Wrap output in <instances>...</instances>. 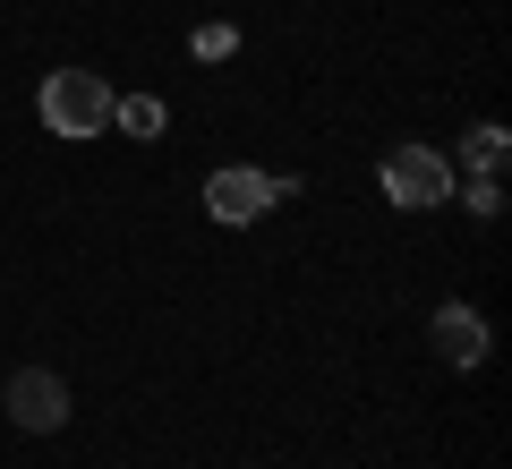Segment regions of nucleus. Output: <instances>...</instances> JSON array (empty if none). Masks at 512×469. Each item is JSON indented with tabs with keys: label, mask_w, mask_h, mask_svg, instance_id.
<instances>
[{
	"label": "nucleus",
	"mask_w": 512,
	"mask_h": 469,
	"mask_svg": "<svg viewBox=\"0 0 512 469\" xmlns=\"http://www.w3.org/2000/svg\"><path fill=\"white\" fill-rule=\"evenodd\" d=\"M111 103H120V94H111L94 69H52V77H43V94H35V111H43L52 137H103Z\"/></svg>",
	"instance_id": "nucleus-1"
},
{
	"label": "nucleus",
	"mask_w": 512,
	"mask_h": 469,
	"mask_svg": "<svg viewBox=\"0 0 512 469\" xmlns=\"http://www.w3.org/2000/svg\"><path fill=\"white\" fill-rule=\"evenodd\" d=\"M376 188L402 205V214H427V205H453V163H444L436 145H393L376 163Z\"/></svg>",
	"instance_id": "nucleus-2"
},
{
	"label": "nucleus",
	"mask_w": 512,
	"mask_h": 469,
	"mask_svg": "<svg viewBox=\"0 0 512 469\" xmlns=\"http://www.w3.org/2000/svg\"><path fill=\"white\" fill-rule=\"evenodd\" d=\"M0 410L18 418L26 435H60V427H69V384H60L52 367H18L9 393H0Z\"/></svg>",
	"instance_id": "nucleus-3"
},
{
	"label": "nucleus",
	"mask_w": 512,
	"mask_h": 469,
	"mask_svg": "<svg viewBox=\"0 0 512 469\" xmlns=\"http://www.w3.org/2000/svg\"><path fill=\"white\" fill-rule=\"evenodd\" d=\"M274 171H248V163H231V171H214V180H205V214L214 222H256V214H274Z\"/></svg>",
	"instance_id": "nucleus-4"
},
{
	"label": "nucleus",
	"mask_w": 512,
	"mask_h": 469,
	"mask_svg": "<svg viewBox=\"0 0 512 469\" xmlns=\"http://www.w3.org/2000/svg\"><path fill=\"white\" fill-rule=\"evenodd\" d=\"M427 342H436V359L444 367H478V359H487V316H478V307H461V299H444L436 307V316H427Z\"/></svg>",
	"instance_id": "nucleus-5"
},
{
	"label": "nucleus",
	"mask_w": 512,
	"mask_h": 469,
	"mask_svg": "<svg viewBox=\"0 0 512 469\" xmlns=\"http://www.w3.org/2000/svg\"><path fill=\"white\" fill-rule=\"evenodd\" d=\"M504 154H512V128L504 120H478L470 137H461V163H470V171H504Z\"/></svg>",
	"instance_id": "nucleus-6"
},
{
	"label": "nucleus",
	"mask_w": 512,
	"mask_h": 469,
	"mask_svg": "<svg viewBox=\"0 0 512 469\" xmlns=\"http://www.w3.org/2000/svg\"><path fill=\"white\" fill-rule=\"evenodd\" d=\"M163 120L171 111L154 103V94H120V103H111V128H128V137H163Z\"/></svg>",
	"instance_id": "nucleus-7"
},
{
	"label": "nucleus",
	"mask_w": 512,
	"mask_h": 469,
	"mask_svg": "<svg viewBox=\"0 0 512 469\" xmlns=\"http://www.w3.org/2000/svg\"><path fill=\"white\" fill-rule=\"evenodd\" d=\"M461 205H470L478 222H495V214H504V188H495V171H470V188H461Z\"/></svg>",
	"instance_id": "nucleus-8"
},
{
	"label": "nucleus",
	"mask_w": 512,
	"mask_h": 469,
	"mask_svg": "<svg viewBox=\"0 0 512 469\" xmlns=\"http://www.w3.org/2000/svg\"><path fill=\"white\" fill-rule=\"evenodd\" d=\"M231 52H239V35H231L222 18H214V26H197V60H231Z\"/></svg>",
	"instance_id": "nucleus-9"
}]
</instances>
